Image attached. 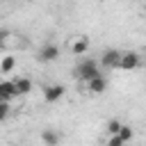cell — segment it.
I'll return each instance as SVG.
<instances>
[{
    "mask_svg": "<svg viewBox=\"0 0 146 146\" xmlns=\"http://www.w3.org/2000/svg\"><path fill=\"white\" fill-rule=\"evenodd\" d=\"M73 73H75V78L78 80H82V82H87L89 78H94V75H100V66H98V62L96 59H91V57H84L75 68H73Z\"/></svg>",
    "mask_w": 146,
    "mask_h": 146,
    "instance_id": "cell-1",
    "label": "cell"
},
{
    "mask_svg": "<svg viewBox=\"0 0 146 146\" xmlns=\"http://www.w3.org/2000/svg\"><path fill=\"white\" fill-rule=\"evenodd\" d=\"M139 66H141V57H139V52H135V50L121 52L119 64H116V68H123V71H135V68H139Z\"/></svg>",
    "mask_w": 146,
    "mask_h": 146,
    "instance_id": "cell-2",
    "label": "cell"
},
{
    "mask_svg": "<svg viewBox=\"0 0 146 146\" xmlns=\"http://www.w3.org/2000/svg\"><path fill=\"white\" fill-rule=\"evenodd\" d=\"M36 59L43 62V64H50V62H57L59 59V46L57 43H43L36 52Z\"/></svg>",
    "mask_w": 146,
    "mask_h": 146,
    "instance_id": "cell-3",
    "label": "cell"
},
{
    "mask_svg": "<svg viewBox=\"0 0 146 146\" xmlns=\"http://www.w3.org/2000/svg\"><path fill=\"white\" fill-rule=\"evenodd\" d=\"M41 94H43V100H46V103H57V100H62V96L66 94V87H64V84H46V87L41 89Z\"/></svg>",
    "mask_w": 146,
    "mask_h": 146,
    "instance_id": "cell-4",
    "label": "cell"
},
{
    "mask_svg": "<svg viewBox=\"0 0 146 146\" xmlns=\"http://www.w3.org/2000/svg\"><path fill=\"white\" fill-rule=\"evenodd\" d=\"M84 84H87V91H89V94H94V96H100V94H105V89H107V78L100 73V75H94V78H89Z\"/></svg>",
    "mask_w": 146,
    "mask_h": 146,
    "instance_id": "cell-5",
    "label": "cell"
},
{
    "mask_svg": "<svg viewBox=\"0 0 146 146\" xmlns=\"http://www.w3.org/2000/svg\"><path fill=\"white\" fill-rule=\"evenodd\" d=\"M119 57H121V50H116V48H107L105 52H103V57H100V64L98 66H105V68H116V64H119Z\"/></svg>",
    "mask_w": 146,
    "mask_h": 146,
    "instance_id": "cell-6",
    "label": "cell"
},
{
    "mask_svg": "<svg viewBox=\"0 0 146 146\" xmlns=\"http://www.w3.org/2000/svg\"><path fill=\"white\" fill-rule=\"evenodd\" d=\"M16 98V89H14V80H0V100L11 103Z\"/></svg>",
    "mask_w": 146,
    "mask_h": 146,
    "instance_id": "cell-7",
    "label": "cell"
},
{
    "mask_svg": "<svg viewBox=\"0 0 146 146\" xmlns=\"http://www.w3.org/2000/svg\"><path fill=\"white\" fill-rule=\"evenodd\" d=\"M14 80V89H16V96H27L32 91V80L30 78H11Z\"/></svg>",
    "mask_w": 146,
    "mask_h": 146,
    "instance_id": "cell-8",
    "label": "cell"
},
{
    "mask_svg": "<svg viewBox=\"0 0 146 146\" xmlns=\"http://www.w3.org/2000/svg\"><path fill=\"white\" fill-rule=\"evenodd\" d=\"M59 141H62V137H59V132H55L52 128L41 130V144H43V146H59Z\"/></svg>",
    "mask_w": 146,
    "mask_h": 146,
    "instance_id": "cell-9",
    "label": "cell"
},
{
    "mask_svg": "<svg viewBox=\"0 0 146 146\" xmlns=\"http://www.w3.org/2000/svg\"><path fill=\"white\" fill-rule=\"evenodd\" d=\"M87 50H89V39L78 36L75 41H71V52H73V55L82 57V55H87Z\"/></svg>",
    "mask_w": 146,
    "mask_h": 146,
    "instance_id": "cell-10",
    "label": "cell"
},
{
    "mask_svg": "<svg viewBox=\"0 0 146 146\" xmlns=\"http://www.w3.org/2000/svg\"><path fill=\"white\" fill-rule=\"evenodd\" d=\"M16 68V57L14 55H2V59H0V73H11Z\"/></svg>",
    "mask_w": 146,
    "mask_h": 146,
    "instance_id": "cell-11",
    "label": "cell"
},
{
    "mask_svg": "<svg viewBox=\"0 0 146 146\" xmlns=\"http://www.w3.org/2000/svg\"><path fill=\"white\" fill-rule=\"evenodd\" d=\"M116 137L123 141V144H128V141H132V137H135V130L128 125V123H121V128H119V132H116Z\"/></svg>",
    "mask_w": 146,
    "mask_h": 146,
    "instance_id": "cell-12",
    "label": "cell"
},
{
    "mask_svg": "<svg viewBox=\"0 0 146 146\" xmlns=\"http://www.w3.org/2000/svg\"><path fill=\"white\" fill-rule=\"evenodd\" d=\"M119 128H121V121L119 119H110L107 121V135H116Z\"/></svg>",
    "mask_w": 146,
    "mask_h": 146,
    "instance_id": "cell-13",
    "label": "cell"
},
{
    "mask_svg": "<svg viewBox=\"0 0 146 146\" xmlns=\"http://www.w3.org/2000/svg\"><path fill=\"white\" fill-rule=\"evenodd\" d=\"M9 116V103L7 100H0V123H5Z\"/></svg>",
    "mask_w": 146,
    "mask_h": 146,
    "instance_id": "cell-14",
    "label": "cell"
},
{
    "mask_svg": "<svg viewBox=\"0 0 146 146\" xmlns=\"http://www.w3.org/2000/svg\"><path fill=\"white\" fill-rule=\"evenodd\" d=\"M107 146H125V144H123L116 135H110V137H107Z\"/></svg>",
    "mask_w": 146,
    "mask_h": 146,
    "instance_id": "cell-15",
    "label": "cell"
},
{
    "mask_svg": "<svg viewBox=\"0 0 146 146\" xmlns=\"http://www.w3.org/2000/svg\"><path fill=\"white\" fill-rule=\"evenodd\" d=\"M7 36H9V32H7V30H0V50L5 48V43H7Z\"/></svg>",
    "mask_w": 146,
    "mask_h": 146,
    "instance_id": "cell-16",
    "label": "cell"
},
{
    "mask_svg": "<svg viewBox=\"0 0 146 146\" xmlns=\"http://www.w3.org/2000/svg\"><path fill=\"white\" fill-rule=\"evenodd\" d=\"M23 2H32V0H23Z\"/></svg>",
    "mask_w": 146,
    "mask_h": 146,
    "instance_id": "cell-17",
    "label": "cell"
}]
</instances>
